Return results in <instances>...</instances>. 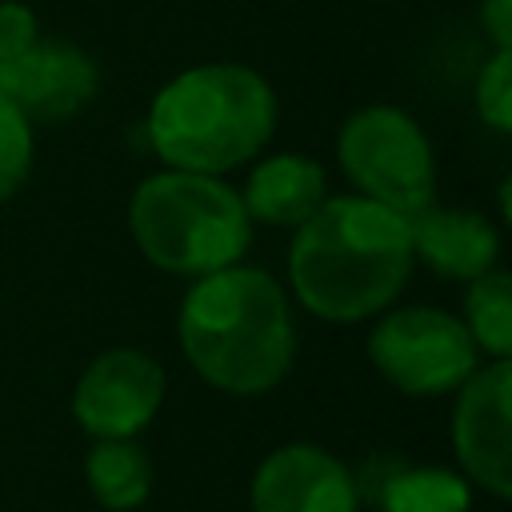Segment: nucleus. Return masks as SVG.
I'll use <instances>...</instances> for the list:
<instances>
[{
  "instance_id": "f257e3e1",
  "label": "nucleus",
  "mask_w": 512,
  "mask_h": 512,
  "mask_svg": "<svg viewBox=\"0 0 512 512\" xmlns=\"http://www.w3.org/2000/svg\"><path fill=\"white\" fill-rule=\"evenodd\" d=\"M412 268L416 256L408 220L368 196H328L304 224L292 228V296L328 324L380 316L404 292Z\"/></svg>"
},
{
  "instance_id": "f03ea898",
  "label": "nucleus",
  "mask_w": 512,
  "mask_h": 512,
  "mask_svg": "<svg viewBox=\"0 0 512 512\" xmlns=\"http://www.w3.org/2000/svg\"><path fill=\"white\" fill-rule=\"evenodd\" d=\"M184 360L220 392H272L296 356V320L284 284L252 264L196 276L176 312Z\"/></svg>"
},
{
  "instance_id": "7ed1b4c3",
  "label": "nucleus",
  "mask_w": 512,
  "mask_h": 512,
  "mask_svg": "<svg viewBox=\"0 0 512 512\" xmlns=\"http://www.w3.org/2000/svg\"><path fill=\"white\" fill-rule=\"evenodd\" d=\"M272 84L236 60L176 72L148 104L144 136L164 168L224 176L264 152L276 132Z\"/></svg>"
},
{
  "instance_id": "20e7f679",
  "label": "nucleus",
  "mask_w": 512,
  "mask_h": 512,
  "mask_svg": "<svg viewBox=\"0 0 512 512\" xmlns=\"http://www.w3.org/2000/svg\"><path fill=\"white\" fill-rule=\"evenodd\" d=\"M252 220L232 184L204 172L160 168L128 200V232L140 256L172 276H208L240 264L252 244Z\"/></svg>"
},
{
  "instance_id": "39448f33",
  "label": "nucleus",
  "mask_w": 512,
  "mask_h": 512,
  "mask_svg": "<svg viewBox=\"0 0 512 512\" xmlns=\"http://www.w3.org/2000/svg\"><path fill=\"white\" fill-rule=\"evenodd\" d=\"M336 160L356 196H368L404 220L436 200V152L416 116L396 104L356 108L336 136Z\"/></svg>"
},
{
  "instance_id": "423d86ee",
  "label": "nucleus",
  "mask_w": 512,
  "mask_h": 512,
  "mask_svg": "<svg viewBox=\"0 0 512 512\" xmlns=\"http://www.w3.org/2000/svg\"><path fill=\"white\" fill-rule=\"evenodd\" d=\"M368 360L404 396H444L480 368V348L460 316L412 304L380 312L368 332Z\"/></svg>"
},
{
  "instance_id": "0eeeda50",
  "label": "nucleus",
  "mask_w": 512,
  "mask_h": 512,
  "mask_svg": "<svg viewBox=\"0 0 512 512\" xmlns=\"http://www.w3.org/2000/svg\"><path fill=\"white\" fill-rule=\"evenodd\" d=\"M168 392V376L144 348L100 352L72 388V416L92 440H132L152 424Z\"/></svg>"
},
{
  "instance_id": "6e6552de",
  "label": "nucleus",
  "mask_w": 512,
  "mask_h": 512,
  "mask_svg": "<svg viewBox=\"0 0 512 512\" xmlns=\"http://www.w3.org/2000/svg\"><path fill=\"white\" fill-rule=\"evenodd\" d=\"M456 460L488 496H512V364L492 360L456 388L452 408Z\"/></svg>"
},
{
  "instance_id": "1a4fd4ad",
  "label": "nucleus",
  "mask_w": 512,
  "mask_h": 512,
  "mask_svg": "<svg viewBox=\"0 0 512 512\" xmlns=\"http://www.w3.org/2000/svg\"><path fill=\"white\" fill-rule=\"evenodd\" d=\"M100 88L96 60L72 40L40 36L0 80V96H8L32 124L72 120L92 104Z\"/></svg>"
},
{
  "instance_id": "9d476101",
  "label": "nucleus",
  "mask_w": 512,
  "mask_h": 512,
  "mask_svg": "<svg viewBox=\"0 0 512 512\" xmlns=\"http://www.w3.org/2000/svg\"><path fill=\"white\" fill-rule=\"evenodd\" d=\"M360 484L320 444H284L252 476V512H356Z\"/></svg>"
},
{
  "instance_id": "9b49d317",
  "label": "nucleus",
  "mask_w": 512,
  "mask_h": 512,
  "mask_svg": "<svg viewBox=\"0 0 512 512\" xmlns=\"http://www.w3.org/2000/svg\"><path fill=\"white\" fill-rule=\"evenodd\" d=\"M412 256L444 280H476L500 264V232L484 212L428 204L408 220Z\"/></svg>"
},
{
  "instance_id": "f8f14e48",
  "label": "nucleus",
  "mask_w": 512,
  "mask_h": 512,
  "mask_svg": "<svg viewBox=\"0 0 512 512\" xmlns=\"http://www.w3.org/2000/svg\"><path fill=\"white\" fill-rule=\"evenodd\" d=\"M328 172L308 152H276L264 156L240 192L244 212L252 224L268 228H296L328 200Z\"/></svg>"
},
{
  "instance_id": "ddd939ff",
  "label": "nucleus",
  "mask_w": 512,
  "mask_h": 512,
  "mask_svg": "<svg viewBox=\"0 0 512 512\" xmlns=\"http://www.w3.org/2000/svg\"><path fill=\"white\" fill-rule=\"evenodd\" d=\"M84 476L108 512L140 508L152 492V460L136 440H96L84 456Z\"/></svg>"
},
{
  "instance_id": "4468645a",
  "label": "nucleus",
  "mask_w": 512,
  "mask_h": 512,
  "mask_svg": "<svg viewBox=\"0 0 512 512\" xmlns=\"http://www.w3.org/2000/svg\"><path fill=\"white\" fill-rule=\"evenodd\" d=\"M380 512H468L472 492L460 472L448 468H388L372 488Z\"/></svg>"
},
{
  "instance_id": "2eb2a0df",
  "label": "nucleus",
  "mask_w": 512,
  "mask_h": 512,
  "mask_svg": "<svg viewBox=\"0 0 512 512\" xmlns=\"http://www.w3.org/2000/svg\"><path fill=\"white\" fill-rule=\"evenodd\" d=\"M464 328L492 360L512 356V276L496 264L464 288Z\"/></svg>"
},
{
  "instance_id": "dca6fc26",
  "label": "nucleus",
  "mask_w": 512,
  "mask_h": 512,
  "mask_svg": "<svg viewBox=\"0 0 512 512\" xmlns=\"http://www.w3.org/2000/svg\"><path fill=\"white\" fill-rule=\"evenodd\" d=\"M32 156H36L32 120L8 96H0V204L24 188L32 172Z\"/></svg>"
},
{
  "instance_id": "f3484780",
  "label": "nucleus",
  "mask_w": 512,
  "mask_h": 512,
  "mask_svg": "<svg viewBox=\"0 0 512 512\" xmlns=\"http://www.w3.org/2000/svg\"><path fill=\"white\" fill-rule=\"evenodd\" d=\"M476 112L492 132H512V48H496L476 76Z\"/></svg>"
},
{
  "instance_id": "a211bd4d",
  "label": "nucleus",
  "mask_w": 512,
  "mask_h": 512,
  "mask_svg": "<svg viewBox=\"0 0 512 512\" xmlns=\"http://www.w3.org/2000/svg\"><path fill=\"white\" fill-rule=\"evenodd\" d=\"M40 40V20L20 0H0V80Z\"/></svg>"
},
{
  "instance_id": "6ab92c4d",
  "label": "nucleus",
  "mask_w": 512,
  "mask_h": 512,
  "mask_svg": "<svg viewBox=\"0 0 512 512\" xmlns=\"http://www.w3.org/2000/svg\"><path fill=\"white\" fill-rule=\"evenodd\" d=\"M480 24L492 48H512V0H480Z\"/></svg>"
}]
</instances>
